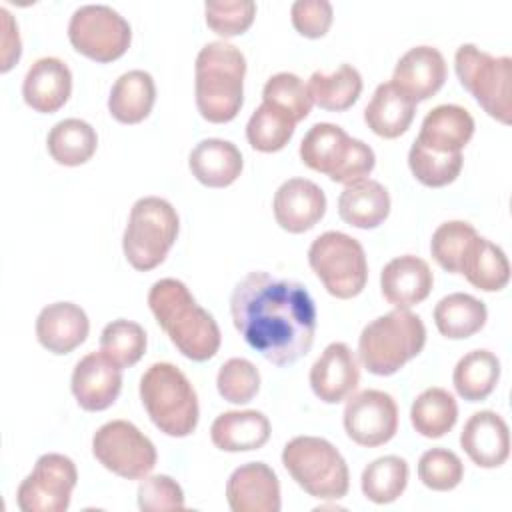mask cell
<instances>
[{"mask_svg":"<svg viewBox=\"0 0 512 512\" xmlns=\"http://www.w3.org/2000/svg\"><path fill=\"white\" fill-rule=\"evenodd\" d=\"M466 280L484 292H498L510 280V264L504 250L490 240L476 236L460 264V272Z\"/></svg>","mask_w":512,"mask_h":512,"instance_id":"obj_30","label":"cell"},{"mask_svg":"<svg viewBox=\"0 0 512 512\" xmlns=\"http://www.w3.org/2000/svg\"><path fill=\"white\" fill-rule=\"evenodd\" d=\"M306 86L316 106L330 112H344L360 98L362 76L352 64H340L332 74L312 72Z\"/></svg>","mask_w":512,"mask_h":512,"instance_id":"obj_32","label":"cell"},{"mask_svg":"<svg viewBox=\"0 0 512 512\" xmlns=\"http://www.w3.org/2000/svg\"><path fill=\"white\" fill-rule=\"evenodd\" d=\"M408 484V462L400 456L372 460L360 478L362 494L374 504H390L402 496Z\"/></svg>","mask_w":512,"mask_h":512,"instance_id":"obj_36","label":"cell"},{"mask_svg":"<svg viewBox=\"0 0 512 512\" xmlns=\"http://www.w3.org/2000/svg\"><path fill=\"white\" fill-rule=\"evenodd\" d=\"M458 420L454 396L438 386L420 392L410 406V422L424 438H442Z\"/></svg>","mask_w":512,"mask_h":512,"instance_id":"obj_35","label":"cell"},{"mask_svg":"<svg viewBox=\"0 0 512 512\" xmlns=\"http://www.w3.org/2000/svg\"><path fill=\"white\" fill-rule=\"evenodd\" d=\"M88 332V316L74 302L48 304L36 318V338L52 354H70L86 340Z\"/></svg>","mask_w":512,"mask_h":512,"instance_id":"obj_23","label":"cell"},{"mask_svg":"<svg viewBox=\"0 0 512 512\" xmlns=\"http://www.w3.org/2000/svg\"><path fill=\"white\" fill-rule=\"evenodd\" d=\"M486 318V304L466 292L448 294L434 306V324L438 332L450 340L474 336L484 328Z\"/></svg>","mask_w":512,"mask_h":512,"instance_id":"obj_31","label":"cell"},{"mask_svg":"<svg viewBox=\"0 0 512 512\" xmlns=\"http://www.w3.org/2000/svg\"><path fill=\"white\" fill-rule=\"evenodd\" d=\"M414 112L416 104L392 82H384L378 84L372 100L364 108V122L376 136L392 140L410 128Z\"/></svg>","mask_w":512,"mask_h":512,"instance_id":"obj_28","label":"cell"},{"mask_svg":"<svg viewBox=\"0 0 512 512\" xmlns=\"http://www.w3.org/2000/svg\"><path fill=\"white\" fill-rule=\"evenodd\" d=\"M188 166L200 184L208 188H226L236 182L244 162L236 144L222 138H206L192 148Z\"/></svg>","mask_w":512,"mask_h":512,"instance_id":"obj_25","label":"cell"},{"mask_svg":"<svg viewBox=\"0 0 512 512\" xmlns=\"http://www.w3.org/2000/svg\"><path fill=\"white\" fill-rule=\"evenodd\" d=\"M464 158L462 152L454 154H436L432 150H426L416 140L410 146L408 152V166L414 178L428 186V188H442L452 184L462 170Z\"/></svg>","mask_w":512,"mask_h":512,"instance_id":"obj_39","label":"cell"},{"mask_svg":"<svg viewBox=\"0 0 512 512\" xmlns=\"http://www.w3.org/2000/svg\"><path fill=\"white\" fill-rule=\"evenodd\" d=\"M296 120L282 108L262 102L246 124L248 144L258 152H278L294 136Z\"/></svg>","mask_w":512,"mask_h":512,"instance_id":"obj_37","label":"cell"},{"mask_svg":"<svg viewBox=\"0 0 512 512\" xmlns=\"http://www.w3.org/2000/svg\"><path fill=\"white\" fill-rule=\"evenodd\" d=\"M184 492L176 480L166 474L144 476L138 486V508L144 512L182 510Z\"/></svg>","mask_w":512,"mask_h":512,"instance_id":"obj_45","label":"cell"},{"mask_svg":"<svg viewBox=\"0 0 512 512\" xmlns=\"http://www.w3.org/2000/svg\"><path fill=\"white\" fill-rule=\"evenodd\" d=\"M292 26L306 38H322L332 26L334 10L326 0H298L290 8Z\"/></svg>","mask_w":512,"mask_h":512,"instance_id":"obj_46","label":"cell"},{"mask_svg":"<svg viewBox=\"0 0 512 512\" xmlns=\"http://www.w3.org/2000/svg\"><path fill=\"white\" fill-rule=\"evenodd\" d=\"M70 388L80 408L88 412H102L120 396L122 368L104 352H90L76 362Z\"/></svg>","mask_w":512,"mask_h":512,"instance_id":"obj_15","label":"cell"},{"mask_svg":"<svg viewBox=\"0 0 512 512\" xmlns=\"http://www.w3.org/2000/svg\"><path fill=\"white\" fill-rule=\"evenodd\" d=\"M272 210L282 230L302 234L322 220L326 212V194L312 180L290 178L278 186Z\"/></svg>","mask_w":512,"mask_h":512,"instance_id":"obj_16","label":"cell"},{"mask_svg":"<svg viewBox=\"0 0 512 512\" xmlns=\"http://www.w3.org/2000/svg\"><path fill=\"white\" fill-rule=\"evenodd\" d=\"M148 338L140 324L118 318L104 326L100 334V352H104L120 368L134 366L146 352Z\"/></svg>","mask_w":512,"mask_h":512,"instance_id":"obj_38","label":"cell"},{"mask_svg":"<svg viewBox=\"0 0 512 512\" xmlns=\"http://www.w3.org/2000/svg\"><path fill=\"white\" fill-rule=\"evenodd\" d=\"M446 80V60L434 46L410 48L394 66L392 84L414 104L432 98Z\"/></svg>","mask_w":512,"mask_h":512,"instance_id":"obj_19","label":"cell"},{"mask_svg":"<svg viewBox=\"0 0 512 512\" xmlns=\"http://www.w3.org/2000/svg\"><path fill=\"white\" fill-rule=\"evenodd\" d=\"M308 264L326 292L340 300L358 296L368 280L362 244L338 230H328L310 244Z\"/></svg>","mask_w":512,"mask_h":512,"instance_id":"obj_10","label":"cell"},{"mask_svg":"<svg viewBox=\"0 0 512 512\" xmlns=\"http://www.w3.org/2000/svg\"><path fill=\"white\" fill-rule=\"evenodd\" d=\"M344 430L352 442L376 448L390 442L398 430V406L388 392L362 390L344 406Z\"/></svg>","mask_w":512,"mask_h":512,"instance_id":"obj_14","label":"cell"},{"mask_svg":"<svg viewBox=\"0 0 512 512\" xmlns=\"http://www.w3.org/2000/svg\"><path fill=\"white\" fill-rule=\"evenodd\" d=\"M300 160L314 172L326 174L332 182L352 184L366 178L376 164L374 150L330 122L314 124L300 142Z\"/></svg>","mask_w":512,"mask_h":512,"instance_id":"obj_7","label":"cell"},{"mask_svg":"<svg viewBox=\"0 0 512 512\" xmlns=\"http://www.w3.org/2000/svg\"><path fill=\"white\" fill-rule=\"evenodd\" d=\"M180 220L174 206L158 196L134 202L122 238V250L134 270L148 272L160 266L176 242Z\"/></svg>","mask_w":512,"mask_h":512,"instance_id":"obj_8","label":"cell"},{"mask_svg":"<svg viewBox=\"0 0 512 512\" xmlns=\"http://www.w3.org/2000/svg\"><path fill=\"white\" fill-rule=\"evenodd\" d=\"M500 378V360L490 350H472L454 366L452 382L460 398L468 402L486 400Z\"/></svg>","mask_w":512,"mask_h":512,"instance_id":"obj_34","label":"cell"},{"mask_svg":"<svg viewBox=\"0 0 512 512\" xmlns=\"http://www.w3.org/2000/svg\"><path fill=\"white\" fill-rule=\"evenodd\" d=\"M72 72L66 62L54 56L38 58L22 82L24 102L42 114L58 112L70 98Z\"/></svg>","mask_w":512,"mask_h":512,"instance_id":"obj_22","label":"cell"},{"mask_svg":"<svg viewBox=\"0 0 512 512\" xmlns=\"http://www.w3.org/2000/svg\"><path fill=\"white\" fill-rule=\"evenodd\" d=\"M340 218L362 230L380 226L390 214V194L388 190L370 178L346 184L338 196Z\"/></svg>","mask_w":512,"mask_h":512,"instance_id":"obj_27","label":"cell"},{"mask_svg":"<svg viewBox=\"0 0 512 512\" xmlns=\"http://www.w3.org/2000/svg\"><path fill=\"white\" fill-rule=\"evenodd\" d=\"M464 476V464L452 450L430 448L418 460L420 482L436 492L454 490Z\"/></svg>","mask_w":512,"mask_h":512,"instance_id":"obj_43","label":"cell"},{"mask_svg":"<svg viewBox=\"0 0 512 512\" xmlns=\"http://www.w3.org/2000/svg\"><path fill=\"white\" fill-rule=\"evenodd\" d=\"M140 400L154 426L172 438L190 436L198 426V396L186 374L170 362H156L140 378Z\"/></svg>","mask_w":512,"mask_h":512,"instance_id":"obj_5","label":"cell"},{"mask_svg":"<svg viewBox=\"0 0 512 512\" xmlns=\"http://www.w3.org/2000/svg\"><path fill=\"white\" fill-rule=\"evenodd\" d=\"M204 16L208 28L222 36L232 38L244 34L256 16V4L252 0H224V2H206Z\"/></svg>","mask_w":512,"mask_h":512,"instance_id":"obj_44","label":"cell"},{"mask_svg":"<svg viewBox=\"0 0 512 512\" xmlns=\"http://www.w3.org/2000/svg\"><path fill=\"white\" fill-rule=\"evenodd\" d=\"M68 40L76 52L94 62H112L124 56L132 30L124 16L106 4H86L74 10L68 22Z\"/></svg>","mask_w":512,"mask_h":512,"instance_id":"obj_11","label":"cell"},{"mask_svg":"<svg viewBox=\"0 0 512 512\" xmlns=\"http://www.w3.org/2000/svg\"><path fill=\"white\" fill-rule=\"evenodd\" d=\"M434 274L426 260L404 254L392 258L380 272V290L388 304L396 308H412L428 298Z\"/></svg>","mask_w":512,"mask_h":512,"instance_id":"obj_21","label":"cell"},{"mask_svg":"<svg viewBox=\"0 0 512 512\" xmlns=\"http://www.w3.org/2000/svg\"><path fill=\"white\" fill-rule=\"evenodd\" d=\"M194 72L200 116L212 124L234 120L244 102V54L224 40L208 42L196 56Z\"/></svg>","mask_w":512,"mask_h":512,"instance_id":"obj_3","label":"cell"},{"mask_svg":"<svg viewBox=\"0 0 512 512\" xmlns=\"http://www.w3.org/2000/svg\"><path fill=\"white\" fill-rule=\"evenodd\" d=\"M230 312L244 342L276 366L306 356L316 334V306L304 284L256 270L232 290Z\"/></svg>","mask_w":512,"mask_h":512,"instance_id":"obj_1","label":"cell"},{"mask_svg":"<svg viewBox=\"0 0 512 512\" xmlns=\"http://www.w3.org/2000/svg\"><path fill=\"white\" fill-rule=\"evenodd\" d=\"M360 382V368L354 352L344 342H332L324 348L310 368V386L316 398L326 404L346 400Z\"/></svg>","mask_w":512,"mask_h":512,"instance_id":"obj_18","label":"cell"},{"mask_svg":"<svg viewBox=\"0 0 512 512\" xmlns=\"http://www.w3.org/2000/svg\"><path fill=\"white\" fill-rule=\"evenodd\" d=\"M476 236H478L476 228L464 220L444 222L432 234V240H430L432 258L446 272L458 274L466 248Z\"/></svg>","mask_w":512,"mask_h":512,"instance_id":"obj_40","label":"cell"},{"mask_svg":"<svg viewBox=\"0 0 512 512\" xmlns=\"http://www.w3.org/2000/svg\"><path fill=\"white\" fill-rule=\"evenodd\" d=\"M0 16H2V72H8L20 58L22 52V44H20V36H18V26L14 24L10 12L6 8H0Z\"/></svg>","mask_w":512,"mask_h":512,"instance_id":"obj_47","label":"cell"},{"mask_svg":"<svg viewBox=\"0 0 512 512\" xmlns=\"http://www.w3.org/2000/svg\"><path fill=\"white\" fill-rule=\"evenodd\" d=\"M226 500L234 512H278L280 482L264 462L238 466L226 482Z\"/></svg>","mask_w":512,"mask_h":512,"instance_id":"obj_17","label":"cell"},{"mask_svg":"<svg viewBox=\"0 0 512 512\" xmlns=\"http://www.w3.org/2000/svg\"><path fill=\"white\" fill-rule=\"evenodd\" d=\"M282 464L292 480L312 498L340 500L348 494V464L326 438L296 436L288 440L282 450Z\"/></svg>","mask_w":512,"mask_h":512,"instance_id":"obj_6","label":"cell"},{"mask_svg":"<svg viewBox=\"0 0 512 512\" xmlns=\"http://www.w3.org/2000/svg\"><path fill=\"white\" fill-rule=\"evenodd\" d=\"M216 388L226 402L246 404L260 390V372L246 358H230L218 370Z\"/></svg>","mask_w":512,"mask_h":512,"instance_id":"obj_42","label":"cell"},{"mask_svg":"<svg viewBox=\"0 0 512 512\" xmlns=\"http://www.w3.org/2000/svg\"><path fill=\"white\" fill-rule=\"evenodd\" d=\"M92 454L106 470L126 480H142L158 460L152 440L128 420L102 424L92 436Z\"/></svg>","mask_w":512,"mask_h":512,"instance_id":"obj_12","label":"cell"},{"mask_svg":"<svg viewBox=\"0 0 512 512\" xmlns=\"http://www.w3.org/2000/svg\"><path fill=\"white\" fill-rule=\"evenodd\" d=\"M210 438L224 452L258 450L270 438V420L258 410H230L216 416Z\"/></svg>","mask_w":512,"mask_h":512,"instance_id":"obj_26","label":"cell"},{"mask_svg":"<svg viewBox=\"0 0 512 512\" xmlns=\"http://www.w3.org/2000/svg\"><path fill=\"white\" fill-rule=\"evenodd\" d=\"M154 102V78L144 70H128L114 82L108 96V110L120 124H138L148 118Z\"/></svg>","mask_w":512,"mask_h":512,"instance_id":"obj_29","label":"cell"},{"mask_svg":"<svg viewBox=\"0 0 512 512\" xmlns=\"http://www.w3.org/2000/svg\"><path fill=\"white\" fill-rule=\"evenodd\" d=\"M148 306L158 326L182 356L194 362H206L220 348V328L214 316L196 304L184 282L162 278L148 292Z\"/></svg>","mask_w":512,"mask_h":512,"instance_id":"obj_2","label":"cell"},{"mask_svg":"<svg viewBox=\"0 0 512 512\" xmlns=\"http://www.w3.org/2000/svg\"><path fill=\"white\" fill-rule=\"evenodd\" d=\"M262 100L288 112L296 124L310 114L312 98L308 86L292 72H278L270 76L262 90Z\"/></svg>","mask_w":512,"mask_h":512,"instance_id":"obj_41","label":"cell"},{"mask_svg":"<svg viewBox=\"0 0 512 512\" xmlns=\"http://www.w3.org/2000/svg\"><path fill=\"white\" fill-rule=\"evenodd\" d=\"M460 84L482 110L502 124L512 122V58L492 56L474 44H462L454 54Z\"/></svg>","mask_w":512,"mask_h":512,"instance_id":"obj_9","label":"cell"},{"mask_svg":"<svg viewBox=\"0 0 512 512\" xmlns=\"http://www.w3.org/2000/svg\"><path fill=\"white\" fill-rule=\"evenodd\" d=\"M426 344L422 318L408 308H396L364 326L358 338V358L376 376H392L416 358Z\"/></svg>","mask_w":512,"mask_h":512,"instance_id":"obj_4","label":"cell"},{"mask_svg":"<svg viewBox=\"0 0 512 512\" xmlns=\"http://www.w3.org/2000/svg\"><path fill=\"white\" fill-rule=\"evenodd\" d=\"M76 482V464L68 456L42 454L16 490L18 508L22 512H64Z\"/></svg>","mask_w":512,"mask_h":512,"instance_id":"obj_13","label":"cell"},{"mask_svg":"<svg viewBox=\"0 0 512 512\" xmlns=\"http://www.w3.org/2000/svg\"><path fill=\"white\" fill-rule=\"evenodd\" d=\"M472 136V114L458 104H440L424 116L416 142L436 154H454L462 152Z\"/></svg>","mask_w":512,"mask_h":512,"instance_id":"obj_24","label":"cell"},{"mask_svg":"<svg viewBox=\"0 0 512 512\" xmlns=\"http://www.w3.org/2000/svg\"><path fill=\"white\" fill-rule=\"evenodd\" d=\"M460 446L476 466L498 468L510 456L508 424L492 410L474 412L460 432Z\"/></svg>","mask_w":512,"mask_h":512,"instance_id":"obj_20","label":"cell"},{"mask_svg":"<svg viewBox=\"0 0 512 512\" xmlns=\"http://www.w3.org/2000/svg\"><path fill=\"white\" fill-rule=\"evenodd\" d=\"M46 146L54 162L62 166H80L94 156L98 148V136L86 120L66 118L52 126L46 138Z\"/></svg>","mask_w":512,"mask_h":512,"instance_id":"obj_33","label":"cell"}]
</instances>
